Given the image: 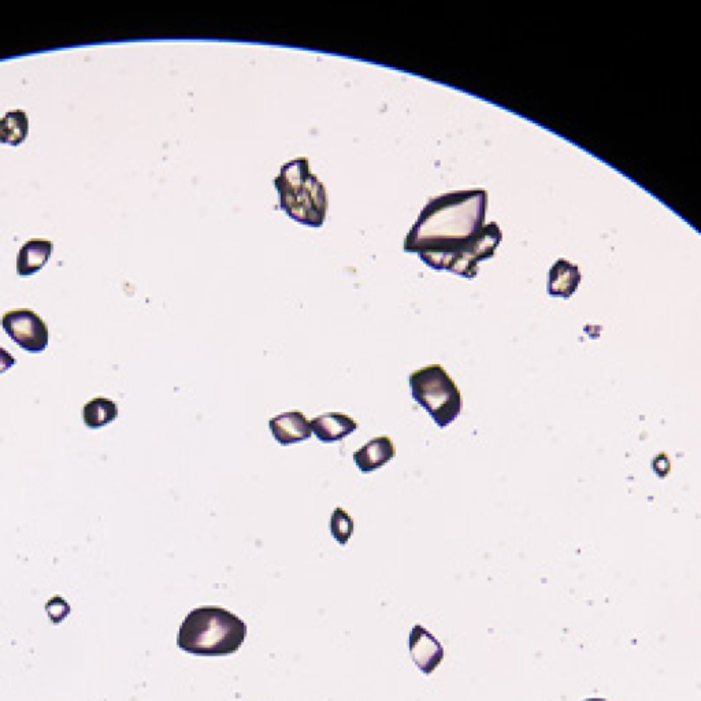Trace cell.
<instances>
[{"label":"cell","mask_w":701,"mask_h":701,"mask_svg":"<svg viewBox=\"0 0 701 701\" xmlns=\"http://www.w3.org/2000/svg\"><path fill=\"white\" fill-rule=\"evenodd\" d=\"M2 326L18 347L39 354L48 347L50 332L43 318L29 309L10 310L3 314Z\"/></svg>","instance_id":"obj_4"},{"label":"cell","mask_w":701,"mask_h":701,"mask_svg":"<svg viewBox=\"0 0 701 701\" xmlns=\"http://www.w3.org/2000/svg\"><path fill=\"white\" fill-rule=\"evenodd\" d=\"M410 654L422 673L429 675L443 662L444 648L432 633L421 625H415L410 633Z\"/></svg>","instance_id":"obj_5"},{"label":"cell","mask_w":701,"mask_h":701,"mask_svg":"<svg viewBox=\"0 0 701 701\" xmlns=\"http://www.w3.org/2000/svg\"><path fill=\"white\" fill-rule=\"evenodd\" d=\"M410 388L415 402L428 411L441 429L450 426L462 413V393L441 365L425 366L411 373Z\"/></svg>","instance_id":"obj_3"},{"label":"cell","mask_w":701,"mask_h":701,"mask_svg":"<svg viewBox=\"0 0 701 701\" xmlns=\"http://www.w3.org/2000/svg\"><path fill=\"white\" fill-rule=\"evenodd\" d=\"M580 280L577 267L570 266L566 262H558L551 272L550 293L556 298L569 299L576 292Z\"/></svg>","instance_id":"obj_12"},{"label":"cell","mask_w":701,"mask_h":701,"mask_svg":"<svg viewBox=\"0 0 701 701\" xmlns=\"http://www.w3.org/2000/svg\"><path fill=\"white\" fill-rule=\"evenodd\" d=\"M585 701H607L606 699H589Z\"/></svg>","instance_id":"obj_16"},{"label":"cell","mask_w":701,"mask_h":701,"mask_svg":"<svg viewBox=\"0 0 701 701\" xmlns=\"http://www.w3.org/2000/svg\"><path fill=\"white\" fill-rule=\"evenodd\" d=\"M311 432L322 443H336L354 433L359 428L358 422L343 413H325L310 422Z\"/></svg>","instance_id":"obj_7"},{"label":"cell","mask_w":701,"mask_h":701,"mask_svg":"<svg viewBox=\"0 0 701 701\" xmlns=\"http://www.w3.org/2000/svg\"><path fill=\"white\" fill-rule=\"evenodd\" d=\"M269 428L274 439L283 447L309 440L313 435L309 419L299 410L285 411L270 419Z\"/></svg>","instance_id":"obj_6"},{"label":"cell","mask_w":701,"mask_h":701,"mask_svg":"<svg viewBox=\"0 0 701 701\" xmlns=\"http://www.w3.org/2000/svg\"><path fill=\"white\" fill-rule=\"evenodd\" d=\"M29 133V118L24 110H11L0 118V143L20 146Z\"/></svg>","instance_id":"obj_10"},{"label":"cell","mask_w":701,"mask_h":701,"mask_svg":"<svg viewBox=\"0 0 701 701\" xmlns=\"http://www.w3.org/2000/svg\"><path fill=\"white\" fill-rule=\"evenodd\" d=\"M247 637V625L225 608L206 606L192 610L181 623L177 645L187 654H235Z\"/></svg>","instance_id":"obj_1"},{"label":"cell","mask_w":701,"mask_h":701,"mask_svg":"<svg viewBox=\"0 0 701 701\" xmlns=\"http://www.w3.org/2000/svg\"><path fill=\"white\" fill-rule=\"evenodd\" d=\"M53 248V241L48 239L28 240L18 252L17 273L25 277L42 270L53 254Z\"/></svg>","instance_id":"obj_9"},{"label":"cell","mask_w":701,"mask_h":701,"mask_svg":"<svg viewBox=\"0 0 701 701\" xmlns=\"http://www.w3.org/2000/svg\"><path fill=\"white\" fill-rule=\"evenodd\" d=\"M118 406L111 399L95 398L85 403L83 409L84 425L89 429H99L116 421Z\"/></svg>","instance_id":"obj_11"},{"label":"cell","mask_w":701,"mask_h":701,"mask_svg":"<svg viewBox=\"0 0 701 701\" xmlns=\"http://www.w3.org/2000/svg\"><path fill=\"white\" fill-rule=\"evenodd\" d=\"M16 363V358L5 348L0 347V374L6 373L11 367L16 366Z\"/></svg>","instance_id":"obj_15"},{"label":"cell","mask_w":701,"mask_h":701,"mask_svg":"<svg viewBox=\"0 0 701 701\" xmlns=\"http://www.w3.org/2000/svg\"><path fill=\"white\" fill-rule=\"evenodd\" d=\"M46 610L48 615L54 614L55 611L61 615L62 619L68 617L70 613L69 604L62 599V597H54L50 602L47 603Z\"/></svg>","instance_id":"obj_14"},{"label":"cell","mask_w":701,"mask_h":701,"mask_svg":"<svg viewBox=\"0 0 701 701\" xmlns=\"http://www.w3.org/2000/svg\"><path fill=\"white\" fill-rule=\"evenodd\" d=\"M396 455L395 444L388 436L376 437L354 454L355 465L362 473H373L391 462Z\"/></svg>","instance_id":"obj_8"},{"label":"cell","mask_w":701,"mask_h":701,"mask_svg":"<svg viewBox=\"0 0 701 701\" xmlns=\"http://www.w3.org/2000/svg\"><path fill=\"white\" fill-rule=\"evenodd\" d=\"M280 207L300 224L318 228L325 222L328 195L325 185L310 172L309 159L298 158L285 163L274 180Z\"/></svg>","instance_id":"obj_2"},{"label":"cell","mask_w":701,"mask_h":701,"mask_svg":"<svg viewBox=\"0 0 701 701\" xmlns=\"http://www.w3.org/2000/svg\"><path fill=\"white\" fill-rule=\"evenodd\" d=\"M330 532L341 545L347 544L354 533V521L341 507H337L330 517Z\"/></svg>","instance_id":"obj_13"}]
</instances>
